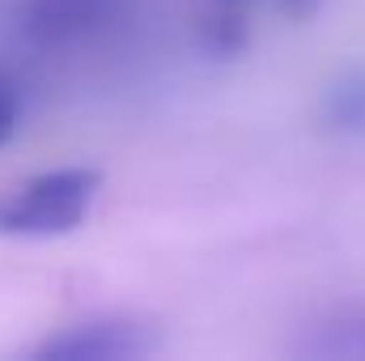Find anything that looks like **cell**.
<instances>
[{
    "mask_svg": "<svg viewBox=\"0 0 365 361\" xmlns=\"http://www.w3.org/2000/svg\"><path fill=\"white\" fill-rule=\"evenodd\" d=\"M102 195L93 166H51L0 187V238H64L90 221Z\"/></svg>",
    "mask_w": 365,
    "mask_h": 361,
    "instance_id": "6da1fadb",
    "label": "cell"
},
{
    "mask_svg": "<svg viewBox=\"0 0 365 361\" xmlns=\"http://www.w3.org/2000/svg\"><path fill=\"white\" fill-rule=\"evenodd\" d=\"M26 353L51 361H136L158 353V336L149 332V323L128 315H86V319L60 323L56 332L34 340Z\"/></svg>",
    "mask_w": 365,
    "mask_h": 361,
    "instance_id": "7a4b0ae2",
    "label": "cell"
},
{
    "mask_svg": "<svg viewBox=\"0 0 365 361\" xmlns=\"http://www.w3.org/2000/svg\"><path fill=\"white\" fill-rule=\"evenodd\" d=\"M128 13V0H21L17 26L26 43L43 51H68L93 43Z\"/></svg>",
    "mask_w": 365,
    "mask_h": 361,
    "instance_id": "3957f363",
    "label": "cell"
},
{
    "mask_svg": "<svg viewBox=\"0 0 365 361\" xmlns=\"http://www.w3.org/2000/svg\"><path fill=\"white\" fill-rule=\"evenodd\" d=\"M289 353L306 361H365V298L319 310L310 323L297 327Z\"/></svg>",
    "mask_w": 365,
    "mask_h": 361,
    "instance_id": "277c9868",
    "label": "cell"
},
{
    "mask_svg": "<svg viewBox=\"0 0 365 361\" xmlns=\"http://www.w3.org/2000/svg\"><path fill=\"white\" fill-rule=\"evenodd\" d=\"M314 123L331 141L365 145V64H349L323 81L314 98Z\"/></svg>",
    "mask_w": 365,
    "mask_h": 361,
    "instance_id": "5b68a950",
    "label": "cell"
},
{
    "mask_svg": "<svg viewBox=\"0 0 365 361\" xmlns=\"http://www.w3.org/2000/svg\"><path fill=\"white\" fill-rule=\"evenodd\" d=\"M21 123H26V90L9 68H0V149L17 141Z\"/></svg>",
    "mask_w": 365,
    "mask_h": 361,
    "instance_id": "8992f818",
    "label": "cell"
},
{
    "mask_svg": "<svg viewBox=\"0 0 365 361\" xmlns=\"http://www.w3.org/2000/svg\"><path fill=\"white\" fill-rule=\"evenodd\" d=\"M208 4H212V9H238V13H242V9H247V4H255V0H208ZM276 4H280V9H289V13H297V17L314 9V0H276Z\"/></svg>",
    "mask_w": 365,
    "mask_h": 361,
    "instance_id": "52a82bcc",
    "label": "cell"
}]
</instances>
